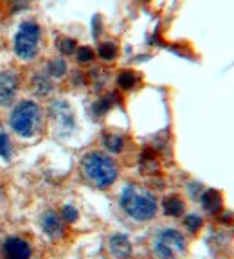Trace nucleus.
<instances>
[{
	"instance_id": "obj_1",
	"label": "nucleus",
	"mask_w": 234,
	"mask_h": 259,
	"mask_svg": "<svg viewBox=\"0 0 234 259\" xmlns=\"http://www.w3.org/2000/svg\"><path fill=\"white\" fill-rule=\"evenodd\" d=\"M81 171L85 175V178L90 184H94L99 189H106L117 180V164L113 158L108 155L101 153V151H90L83 157L81 160Z\"/></svg>"
},
{
	"instance_id": "obj_2",
	"label": "nucleus",
	"mask_w": 234,
	"mask_h": 259,
	"mask_svg": "<svg viewBox=\"0 0 234 259\" xmlns=\"http://www.w3.org/2000/svg\"><path fill=\"white\" fill-rule=\"evenodd\" d=\"M119 202L126 214L137 222H148L157 214V198L144 187L126 186Z\"/></svg>"
},
{
	"instance_id": "obj_3",
	"label": "nucleus",
	"mask_w": 234,
	"mask_h": 259,
	"mask_svg": "<svg viewBox=\"0 0 234 259\" xmlns=\"http://www.w3.org/2000/svg\"><path fill=\"white\" fill-rule=\"evenodd\" d=\"M42 110L34 101H20L9 115V126L20 137H32L40 126Z\"/></svg>"
},
{
	"instance_id": "obj_4",
	"label": "nucleus",
	"mask_w": 234,
	"mask_h": 259,
	"mask_svg": "<svg viewBox=\"0 0 234 259\" xmlns=\"http://www.w3.org/2000/svg\"><path fill=\"white\" fill-rule=\"evenodd\" d=\"M40 25L36 22H24V24L18 27V32L15 36V54L20 60L31 61L32 58H36L38 49H40Z\"/></svg>"
},
{
	"instance_id": "obj_5",
	"label": "nucleus",
	"mask_w": 234,
	"mask_h": 259,
	"mask_svg": "<svg viewBox=\"0 0 234 259\" xmlns=\"http://www.w3.org/2000/svg\"><path fill=\"white\" fill-rule=\"evenodd\" d=\"M186 250V238L175 229H162L155 238L153 252L159 259H175Z\"/></svg>"
},
{
	"instance_id": "obj_6",
	"label": "nucleus",
	"mask_w": 234,
	"mask_h": 259,
	"mask_svg": "<svg viewBox=\"0 0 234 259\" xmlns=\"http://www.w3.org/2000/svg\"><path fill=\"white\" fill-rule=\"evenodd\" d=\"M18 92V76L15 70H0V106L13 103Z\"/></svg>"
},
{
	"instance_id": "obj_7",
	"label": "nucleus",
	"mask_w": 234,
	"mask_h": 259,
	"mask_svg": "<svg viewBox=\"0 0 234 259\" xmlns=\"http://www.w3.org/2000/svg\"><path fill=\"white\" fill-rule=\"evenodd\" d=\"M2 254L6 259H31L32 250L25 239L18 238V236H11L2 245Z\"/></svg>"
},
{
	"instance_id": "obj_8",
	"label": "nucleus",
	"mask_w": 234,
	"mask_h": 259,
	"mask_svg": "<svg viewBox=\"0 0 234 259\" xmlns=\"http://www.w3.org/2000/svg\"><path fill=\"white\" fill-rule=\"evenodd\" d=\"M42 229L49 238H60L65 232V220L60 214H56L54 210H47L42 216Z\"/></svg>"
},
{
	"instance_id": "obj_9",
	"label": "nucleus",
	"mask_w": 234,
	"mask_h": 259,
	"mask_svg": "<svg viewBox=\"0 0 234 259\" xmlns=\"http://www.w3.org/2000/svg\"><path fill=\"white\" fill-rule=\"evenodd\" d=\"M108 250L115 259H126L132 255V243L126 236L115 234L110 238L108 241Z\"/></svg>"
},
{
	"instance_id": "obj_10",
	"label": "nucleus",
	"mask_w": 234,
	"mask_h": 259,
	"mask_svg": "<svg viewBox=\"0 0 234 259\" xmlns=\"http://www.w3.org/2000/svg\"><path fill=\"white\" fill-rule=\"evenodd\" d=\"M31 90L38 96H47L51 90H53V81H51V76L47 72H34L31 76Z\"/></svg>"
},
{
	"instance_id": "obj_11",
	"label": "nucleus",
	"mask_w": 234,
	"mask_h": 259,
	"mask_svg": "<svg viewBox=\"0 0 234 259\" xmlns=\"http://www.w3.org/2000/svg\"><path fill=\"white\" fill-rule=\"evenodd\" d=\"M53 113L54 117L60 121L61 128H72L74 124V119H72V112H70L69 105L63 101H58L53 105Z\"/></svg>"
},
{
	"instance_id": "obj_12",
	"label": "nucleus",
	"mask_w": 234,
	"mask_h": 259,
	"mask_svg": "<svg viewBox=\"0 0 234 259\" xmlns=\"http://www.w3.org/2000/svg\"><path fill=\"white\" fill-rule=\"evenodd\" d=\"M202 207L207 212H218L222 209V194L214 189L206 191L202 194Z\"/></svg>"
},
{
	"instance_id": "obj_13",
	"label": "nucleus",
	"mask_w": 234,
	"mask_h": 259,
	"mask_svg": "<svg viewBox=\"0 0 234 259\" xmlns=\"http://www.w3.org/2000/svg\"><path fill=\"white\" fill-rule=\"evenodd\" d=\"M162 209H164L166 216H171V218H177V216L184 214V202H182L178 196H168L162 203Z\"/></svg>"
},
{
	"instance_id": "obj_14",
	"label": "nucleus",
	"mask_w": 234,
	"mask_h": 259,
	"mask_svg": "<svg viewBox=\"0 0 234 259\" xmlns=\"http://www.w3.org/2000/svg\"><path fill=\"white\" fill-rule=\"evenodd\" d=\"M137 81H139V77L133 70H123V72L119 74V77H117V85L125 90H132L133 87L137 85Z\"/></svg>"
},
{
	"instance_id": "obj_15",
	"label": "nucleus",
	"mask_w": 234,
	"mask_h": 259,
	"mask_svg": "<svg viewBox=\"0 0 234 259\" xmlns=\"http://www.w3.org/2000/svg\"><path fill=\"white\" fill-rule=\"evenodd\" d=\"M103 142H105V148H106V150L112 151V153H119V151H121L123 148H125V139H123L121 135H115V134L105 135Z\"/></svg>"
},
{
	"instance_id": "obj_16",
	"label": "nucleus",
	"mask_w": 234,
	"mask_h": 259,
	"mask_svg": "<svg viewBox=\"0 0 234 259\" xmlns=\"http://www.w3.org/2000/svg\"><path fill=\"white\" fill-rule=\"evenodd\" d=\"M47 74L51 77H63L65 74H67V63H65V60H61V58H56V60L49 61Z\"/></svg>"
},
{
	"instance_id": "obj_17",
	"label": "nucleus",
	"mask_w": 234,
	"mask_h": 259,
	"mask_svg": "<svg viewBox=\"0 0 234 259\" xmlns=\"http://www.w3.org/2000/svg\"><path fill=\"white\" fill-rule=\"evenodd\" d=\"M97 54H99V58H101L103 61H113L117 58L115 44H112V41H105V44H101L99 45V49H97Z\"/></svg>"
},
{
	"instance_id": "obj_18",
	"label": "nucleus",
	"mask_w": 234,
	"mask_h": 259,
	"mask_svg": "<svg viewBox=\"0 0 234 259\" xmlns=\"http://www.w3.org/2000/svg\"><path fill=\"white\" fill-rule=\"evenodd\" d=\"M76 41L72 38H60L58 40V51H60L63 56H70V54L76 53Z\"/></svg>"
},
{
	"instance_id": "obj_19",
	"label": "nucleus",
	"mask_w": 234,
	"mask_h": 259,
	"mask_svg": "<svg viewBox=\"0 0 234 259\" xmlns=\"http://www.w3.org/2000/svg\"><path fill=\"white\" fill-rule=\"evenodd\" d=\"M94 51L90 47H80L76 49V60L80 61V63H90V61L94 60Z\"/></svg>"
},
{
	"instance_id": "obj_20",
	"label": "nucleus",
	"mask_w": 234,
	"mask_h": 259,
	"mask_svg": "<svg viewBox=\"0 0 234 259\" xmlns=\"http://www.w3.org/2000/svg\"><path fill=\"white\" fill-rule=\"evenodd\" d=\"M184 225L189 232H197L200 231V227H202V218L197 214H187L186 220H184Z\"/></svg>"
},
{
	"instance_id": "obj_21",
	"label": "nucleus",
	"mask_w": 234,
	"mask_h": 259,
	"mask_svg": "<svg viewBox=\"0 0 234 259\" xmlns=\"http://www.w3.org/2000/svg\"><path fill=\"white\" fill-rule=\"evenodd\" d=\"M0 157L9 158L11 157V150H9V137L2 132L0 134Z\"/></svg>"
},
{
	"instance_id": "obj_22",
	"label": "nucleus",
	"mask_w": 234,
	"mask_h": 259,
	"mask_svg": "<svg viewBox=\"0 0 234 259\" xmlns=\"http://www.w3.org/2000/svg\"><path fill=\"white\" fill-rule=\"evenodd\" d=\"M61 218H63L65 222H76V220H77V210H76V207L65 205L63 209H61Z\"/></svg>"
},
{
	"instance_id": "obj_23",
	"label": "nucleus",
	"mask_w": 234,
	"mask_h": 259,
	"mask_svg": "<svg viewBox=\"0 0 234 259\" xmlns=\"http://www.w3.org/2000/svg\"><path fill=\"white\" fill-rule=\"evenodd\" d=\"M110 106H112V103H110V99H101V101L97 103L96 105V112L99 113V115H101V113H105L106 110L110 108Z\"/></svg>"
},
{
	"instance_id": "obj_24",
	"label": "nucleus",
	"mask_w": 234,
	"mask_h": 259,
	"mask_svg": "<svg viewBox=\"0 0 234 259\" xmlns=\"http://www.w3.org/2000/svg\"><path fill=\"white\" fill-rule=\"evenodd\" d=\"M0 194H2V191H0Z\"/></svg>"
}]
</instances>
